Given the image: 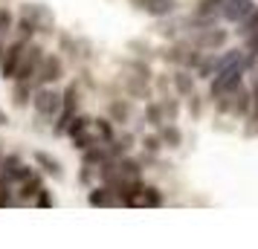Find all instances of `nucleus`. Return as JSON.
Segmentation results:
<instances>
[{
    "instance_id": "423d86ee",
    "label": "nucleus",
    "mask_w": 258,
    "mask_h": 249,
    "mask_svg": "<svg viewBox=\"0 0 258 249\" xmlns=\"http://www.w3.org/2000/svg\"><path fill=\"white\" fill-rule=\"evenodd\" d=\"M24 41H18V44H12L9 47V52H6V58L0 61V72H3V78H12L15 70H18V61H21V52H24Z\"/></svg>"
},
{
    "instance_id": "f3484780",
    "label": "nucleus",
    "mask_w": 258,
    "mask_h": 249,
    "mask_svg": "<svg viewBox=\"0 0 258 249\" xmlns=\"http://www.w3.org/2000/svg\"><path fill=\"white\" fill-rule=\"evenodd\" d=\"M38 206H52V200H49V194H47V191H44V189H41V191H38Z\"/></svg>"
},
{
    "instance_id": "39448f33",
    "label": "nucleus",
    "mask_w": 258,
    "mask_h": 249,
    "mask_svg": "<svg viewBox=\"0 0 258 249\" xmlns=\"http://www.w3.org/2000/svg\"><path fill=\"white\" fill-rule=\"evenodd\" d=\"M223 96H226V99H221V107L226 113H244L246 110V93L241 90V84L232 87V90H226Z\"/></svg>"
},
{
    "instance_id": "9d476101",
    "label": "nucleus",
    "mask_w": 258,
    "mask_h": 249,
    "mask_svg": "<svg viewBox=\"0 0 258 249\" xmlns=\"http://www.w3.org/2000/svg\"><path fill=\"white\" fill-rule=\"evenodd\" d=\"M116 197L110 194V186L107 189H96V191H90V206H116Z\"/></svg>"
},
{
    "instance_id": "a211bd4d",
    "label": "nucleus",
    "mask_w": 258,
    "mask_h": 249,
    "mask_svg": "<svg viewBox=\"0 0 258 249\" xmlns=\"http://www.w3.org/2000/svg\"><path fill=\"white\" fill-rule=\"evenodd\" d=\"M0 125H6V116H3V113H0Z\"/></svg>"
},
{
    "instance_id": "7ed1b4c3",
    "label": "nucleus",
    "mask_w": 258,
    "mask_h": 249,
    "mask_svg": "<svg viewBox=\"0 0 258 249\" xmlns=\"http://www.w3.org/2000/svg\"><path fill=\"white\" fill-rule=\"evenodd\" d=\"M32 105H35V110L44 119H52V116H58V110H61V96L55 90H38Z\"/></svg>"
},
{
    "instance_id": "1a4fd4ad",
    "label": "nucleus",
    "mask_w": 258,
    "mask_h": 249,
    "mask_svg": "<svg viewBox=\"0 0 258 249\" xmlns=\"http://www.w3.org/2000/svg\"><path fill=\"white\" fill-rule=\"evenodd\" d=\"M137 194H140V197H137V206H145V209H157V206H163V197H160V191L157 189H140Z\"/></svg>"
},
{
    "instance_id": "dca6fc26",
    "label": "nucleus",
    "mask_w": 258,
    "mask_h": 249,
    "mask_svg": "<svg viewBox=\"0 0 258 249\" xmlns=\"http://www.w3.org/2000/svg\"><path fill=\"white\" fill-rule=\"evenodd\" d=\"M163 136H165V142H171V145H177V142H180V133H177L174 128H171V131H165Z\"/></svg>"
},
{
    "instance_id": "aec40b11",
    "label": "nucleus",
    "mask_w": 258,
    "mask_h": 249,
    "mask_svg": "<svg viewBox=\"0 0 258 249\" xmlns=\"http://www.w3.org/2000/svg\"><path fill=\"white\" fill-rule=\"evenodd\" d=\"M209 3H221V0H209Z\"/></svg>"
},
{
    "instance_id": "4468645a",
    "label": "nucleus",
    "mask_w": 258,
    "mask_h": 249,
    "mask_svg": "<svg viewBox=\"0 0 258 249\" xmlns=\"http://www.w3.org/2000/svg\"><path fill=\"white\" fill-rule=\"evenodd\" d=\"M9 26H12V15L6 12V9H0V35L9 32Z\"/></svg>"
},
{
    "instance_id": "ddd939ff",
    "label": "nucleus",
    "mask_w": 258,
    "mask_h": 249,
    "mask_svg": "<svg viewBox=\"0 0 258 249\" xmlns=\"http://www.w3.org/2000/svg\"><path fill=\"white\" fill-rule=\"evenodd\" d=\"M35 159H38V162H41V165H44V168H47V171H52V174H55V177H58V174H61L58 162H55V159H49L47 154H35Z\"/></svg>"
},
{
    "instance_id": "6ab92c4d",
    "label": "nucleus",
    "mask_w": 258,
    "mask_h": 249,
    "mask_svg": "<svg viewBox=\"0 0 258 249\" xmlns=\"http://www.w3.org/2000/svg\"><path fill=\"white\" fill-rule=\"evenodd\" d=\"M255 102H258V87H255Z\"/></svg>"
},
{
    "instance_id": "0eeeda50",
    "label": "nucleus",
    "mask_w": 258,
    "mask_h": 249,
    "mask_svg": "<svg viewBox=\"0 0 258 249\" xmlns=\"http://www.w3.org/2000/svg\"><path fill=\"white\" fill-rule=\"evenodd\" d=\"M131 3L140 6V9H145L148 15H157V18H163V15H168L171 9H174L171 0H131Z\"/></svg>"
},
{
    "instance_id": "9b49d317",
    "label": "nucleus",
    "mask_w": 258,
    "mask_h": 249,
    "mask_svg": "<svg viewBox=\"0 0 258 249\" xmlns=\"http://www.w3.org/2000/svg\"><path fill=\"white\" fill-rule=\"evenodd\" d=\"M238 24H241V29H238V32H241L244 38L252 35V32H258V9H252V12L246 15V18H241Z\"/></svg>"
},
{
    "instance_id": "6e6552de",
    "label": "nucleus",
    "mask_w": 258,
    "mask_h": 249,
    "mask_svg": "<svg viewBox=\"0 0 258 249\" xmlns=\"http://www.w3.org/2000/svg\"><path fill=\"white\" fill-rule=\"evenodd\" d=\"M61 75V61L58 58H41V81L47 84V81H55Z\"/></svg>"
},
{
    "instance_id": "2eb2a0df",
    "label": "nucleus",
    "mask_w": 258,
    "mask_h": 249,
    "mask_svg": "<svg viewBox=\"0 0 258 249\" xmlns=\"http://www.w3.org/2000/svg\"><path fill=\"white\" fill-rule=\"evenodd\" d=\"M177 87H180V93H191V84H188V78L183 75V72L177 75Z\"/></svg>"
},
{
    "instance_id": "f03ea898",
    "label": "nucleus",
    "mask_w": 258,
    "mask_h": 249,
    "mask_svg": "<svg viewBox=\"0 0 258 249\" xmlns=\"http://www.w3.org/2000/svg\"><path fill=\"white\" fill-rule=\"evenodd\" d=\"M41 49L38 47H29L26 49L24 47V52H21V61H18V70H15V75L12 78H18V81H29L32 75L38 72V64H41Z\"/></svg>"
},
{
    "instance_id": "20e7f679",
    "label": "nucleus",
    "mask_w": 258,
    "mask_h": 249,
    "mask_svg": "<svg viewBox=\"0 0 258 249\" xmlns=\"http://www.w3.org/2000/svg\"><path fill=\"white\" fill-rule=\"evenodd\" d=\"M221 15L226 18V21H232V24H238L241 18H246V15L252 12L255 6H252V0H221Z\"/></svg>"
},
{
    "instance_id": "f8f14e48",
    "label": "nucleus",
    "mask_w": 258,
    "mask_h": 249,
    "mask_svg": "<svg viewBox=\"0 0 258 249\" xmlns=\"http://www.w3.org/2000/svg\"><path fill=\"white\" fill-rule=\"evenodd\" d=\"M223 41H226V35L223 32H215V29H209L206 35L198 41V47H203V49H215V47H221Z\"/></svg>"
},
{
    "instance_id": "f257e3e1",
    "label": "nucleus",
    "mask_w": 258,
    "mask_h": 249,
    "mask_svg": "<svg viewBox=\"0 0 258 249\" xmlns=\"http://www.w3.org/2000/svg\"><path fill=\"white\" fill-rule=\"evenodd\" d=\"M246 67H249V61H235V64H229V67L218 70L215 72V78H212V96H223L226 90L238 87Z\"/></svg>"
}]
</instances>
